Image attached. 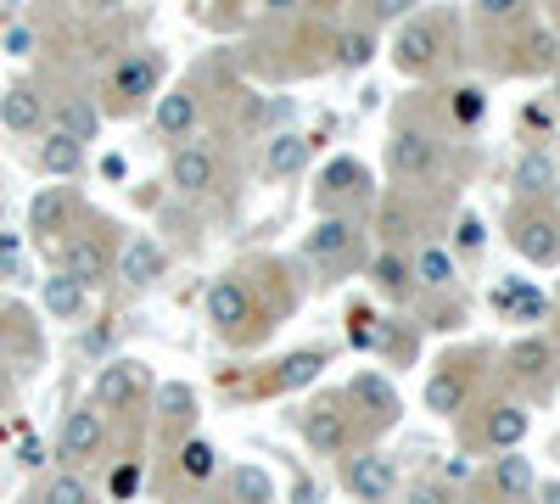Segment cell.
I'll list each match as a JSON object with an SVG mask.
<instances>
[{
    "label": "cell",
    "mask_w": 560,
    "mask_h": 504,
    "mask_svg": "<svg viewBox=\"0 0 560 504\" xmlns=\"http://www.w3.org/2000/svg\"><path fill=\"white\" fill-rule=\"evenodd\" d=\"M353 398H370L382 421L393 415V387H387V382H376V376H359V382H353Z\"/></svg>",
    "instance_id": "36"
},
{
    "label": "cell",
    "mask_w": 560,
    "mask_h": 504,
    "mask_svg": "<svg viewBox=\"0 0 560 504\" xmlns=\"http://www.w3.org/2000/svg\"><path fill=\"white\" fill-rule=\"evenodd\" d=\"M342 482H348V493H353V499H364V504H382V499H393L398 471H393L387 454H353L348 471H342Z\"/></svg>",
    "instance_id": "1"
},
{
    "label": "cell",
    "mask_w": 560,
    "mask_h": 504,
    "mask_svg": "<svg viewBox=\"0 0 560 504\" xmlns=\"http://www.w3.org/2000/svg\"><path fill=\"white\" fill-rule=\"evenodd\" d=\"M308 152H314L308 134L280 129V134H269V146H264V174H269V179H292V174H303Z\"/></svg>",
    "instance_id": "10"
},
{
    "label": "cell",
    "mask_w": 560,
    "mask_h": 504,
    "mask_svg": "<svg viewBox=\"0 0 560 504\" xmlns=\"http://www.w3.org/2000/svg\"><path fill=\"white\" fill-rule=\"evenodd\" d=\"M477 242H482V224L465 219V224H459V247H477Z\"/></svg>",
    "instance_id": "43"
},
{
    "label": "cell",
    "mask_w": 560,
    "mask_h": 504,
    "mask_svg": "<svg viewBox=\"0 0 560 504\" xmlns=\"http://www.w3.org/2000/svg\"><path fill=\"white\" fill-rule=\"evenodd\" d=\"M544 292H533V286H516V297H510V314L516 319H544Z\"/></svg>",
    "instance_id": "38"
},
{
    "label": "cell",
    "mask_w": 560,
    "mask_h": 504,
    "mask_svg": "<svg viewBox=\"0 0 560 504\" xmlns=\"http://www.w3.org/2000/svg\"><path fill=\"white\" fill-rule=\"evenodd\" d=\"M163 269H168V258H163V247H158L152 236H135V242L124 247V258H118V274H124V286H129V292L158 286V281H163Z\"/></svg>",
    "instance_id": "5"
},
{
    "label": "cell",
    "mask_w": 560,
    "mask_h": 504,
    "mask_svg": "<svg viewBox=\"0 0 560 504\" xmlns=\"http://www.w3.org/2000/svg\"><path fill=\"white\" fill-rule=\"evenodd\" d=\"M348 342L353 348H382V319L370 308H348Z\"/></svg>",
    "instance_id": "35"
},
{
    "label": "cell",
    "mask_w": 560,
    "mask_h": 504,
    "mask_svg": "<svg viewBox=\"0 0 560 504\" xmlns=\"http://www.w3.org/2000/svg\"><path fill=\"white\" fill-rule=\"evenodd\" d=\"M370 57H376V39H370L364 28H348V34H337V62H342V68H364Z\"/></svg>",
    "instance_id": "34"
},
{
    "label": "cell",
    "mask_w": 560,
    "mask_h": 504,
    "mask_svg": "<svg viewBox=\"0 0 560 504\" xmlns=\"http://www.w3.org/2000/svg\"><path fill=\"white\" fill-rule=\"evenodd\" d=\"M39 297H45V314H51V319H79V314H84V286L68 281L62 269H57V274H45Z\"/></svg>",
    "instance_id": "20"
},
{
    "label": "cell",
    "mask_w": 560,
    "mask_h": 504,
    "mask_svg": "<svg viewBox=\"0 0 560 504\" xmlns=\"http://www.w3.org/2000/svg\"><path fill=\"white\" fill-rule=\"evenodd\" d=\"M510 371H516L522 382H538L549 371V342H538V337L516 342V348H510Z\"/></svg>",
    "instance_id": "26"
},
{
    "label": "cell",
    "mask_w": 560,
    "mask_h": 504,
    "mask_svg": "<svg viewBox=\"0 0 560 504\" xmlns=\"http://www.w3.org/2000/svg\"><path fill=\"white\" fill-rule=\"evenodd\" d=\"M432 163H438V146H432L420 129H398V134H393V168H398L404 179H427Z\"/></svg>",
    "instance_id": "11"
},
{
    "label": "cell",
    "mask_w": 560,
    "mask_h": 504,
    "mask_svg": "<svg viewBox=\"0 0 560 504\" xmlns=\"http://www.w3.org/2000/svg\"><path fill=\"white\" fill-rule=\"evenodd\" d=\"M230 499H236V504H269V499H275L269 471H258V466H236V471H230Z\"/></svg>",
    "instance_id": "25"
},
{
    "label": "cell",
    "mask_w": 560,
    "mask_h": 504,
    "mask_svg": "<svg viewBox=\"0 0 560 504\" xmlns=\"http://www.w3.org/2000/svg\"><path fill=\"white\" fill-rule=\"evenodd\" d=\"M533 488H538V477L527 466V454H499L493 460V499L522 504V499H533Z\"/></svg>",
    "instance_id": "12"
},
{
    "label": "cell",
    "mask_w": 560,
    "mask_h": 504,
    "mask_svg": "<svg viewBox=\"0 0 560 504\" xmlns=\"http://www.w3.org/2000/svg\"><path fill=\"white\" fill-rule=\"evenodd\" d=\"M482 113H488L482 90H471V84H465V90H454V118H459V124H477Z\"/></svg>",
    "instance_id": "37"
},
{
    "label": "cell",
    "mask_w": 560,
    "mask_h": 504,
    "mask_svg": "<svg viewBox=\"0 0 560 504\" xmlns=\"http://www.w3.org/2000/svg\"><path fill=\"white\" fill-rule=\"evenodd\" d=\"M107 488H113V499H129V493H135V488H140V466H118V471H113V482H107Z\"/></svg>",
    "instance_id": "39"
},
{
    "label": "cell",
    "mask_w": 560,
    "mask_h": 504,
    "mask_svg": "<svg viewBox=\"0 0 560 504\" xmlns=\"http://www.w3.org/2000/svg\"><path fill=\"white\" fill-rule=\"evenodd\" d=\"M191 409H197V392L185 387V382H163V387H158V415H163V421H185Z\"/></svg>",
    "instance_id": "32"
},
{
    "label": "cell",
    "mask_w": 560,
    "mask_h": 504,
    "mask_svg": "<svg viewBox=\"0 0 560 504\" xmlns=\"http://www.w3.org/2000/svg\"><path fill=\"white\" fill-rule=\"evenodd\" d=\"M376 286L393 292V297H404V292L415 286V274H409V263H404L398 253H382V258H376Z\"/></svg>",
    "instance_id": "33"
},
{
    "label": "cell",
    "mask_w": 560,
    "mask_h": 504,
    "mask_svg": "<svg viewBox=\"0 0 560 504\" xmlns=\"http://www.w3.org/2000/svg\"><path fill=\"white\" fill-rule=\"evenodd\" d=\"M39 504H90V482L79 471H57L39 488Z\"/></svg>",
    "instance_id": "27"
},
{
    "label": "cell",
    "mask_w": 560,
    "mask_h": 504,
    "mask_svg": "<svg viewBox=\"0 0 560 504\" xmlns=\"http://www.w3.org/2000/svg\"><path fill=\"white\" fill-rule=\"evenodd\" d=\"M409 274H415L420 286H432V292H438V286H448V281H454V258H448L443 247H427V253L415 258V269H409Z\"/></svg>",
    "instance_id": "28"
},
{
    "label": "cell",
    "mask_w": 560,
    "mask_h": 504,
    "mask_svg": "<svg viewBox=\"0 0 560 504\" xmlns=\"http://www.w3.org/2000/svg\"><path fill=\"white\" fill-rule=\"evenodd\" d=\"M158 84H163V62L152 51H135L113 68V96L118 102H140V96H152Z\"/></svg>",
    "instance_id": "8"
},
{
    "label": "cell",
    "mask_w": 560,
    "mask_h": 504,
    "mask_svg": "<svg viewBox=\"0 0 560 504\" xmlns=\"http://www.w3.org/2000/svg\"><path fill=\"white\" fill-rule=\"evenodd\" d=\"M197 124V96L191 90H168V96L158 102V129L168 134V141H179V134H191Z\"/></svg>",
    "instance_id": "22"
},
{
    "label": "cell",
    "mask_w": 560,
    "mask_h": 504,
    "mask_svg": "<svg viewBox=\"0 0 560 504\" xmlns=\"http://www.w3.org/2000/svg\"><path fill=\"white\" fill-rule=\"evenodd\" d=\"M319 371H325V353H319V348H303V353H292V359H280V371H275L264 387H269V392H298V387H308Z\"/></svg>",
    "instance_id": "17"
},
{
    "label": "cell",
    "mask_w": 560,
    "mask_h": 504,
    "mask_svg": "<svg viewBox=\"0 0 560 504\" xmlns=\"http://www.w3.org/2000/svg\"><path fill=\"white\" fill-rule=\"evenodd\" d=\"M168 179H174L185 197H202V191L213 186V152H202V146H179L174 163H168Z\"/></svg>",
    "instance_id": "14"
},
{
    "label": "cell",
    "mask_w": 560,
    "mask_h": 504,
    "mask_svg": "<svg viewBox=\"0 0 560 504\" xmlns=\"http://www.w3.org/2000/svg\"><path fill=\"white\" fill-rule=\"evenodd\" d=\"M409 0H376V17H404Z\"/></svg>",
    "instance_id": "44"
},
{
    "label": "cell",
    "mask_w": 560,
    "mask_h": 504,
    "mask_svg": "<svg viewBox=\"0 0 560 504\" xmlns=\"http://www.w3.org/2000/svg\"><path fill=\"white\" fill-rule=\"evenodd\" d=\"M0 124H7L12 134H34L45 124V102L34 96L28 84H12V90H0Z\"/></svg>",
    "instance_id": "13"
},
{
    "label": "cell",
    "mask_w": 560,
    "mask_h": 504,
    "mask_svg": "<svg viewBox=\"0 0 560 504\" xmlns=\"http://www.w3.org/2000/svg\"><path fill=\"white\" fill-rule=\"evenodd\" d=\"M516 7H522V0H482V12H488V17H510Z\"/></svg>",
    "instance_id": "42"
},
{
    "label": "cell",
    "mask_w": 560,
    "mask_h": 504,
    "mask_svg": "<svg viewBox=\"0 0 560 504\" xmlns=\"http://www.w3.org/2000/svg\"><path fill=\"white\" fill-rule=\"evenodd\" d=\"M39 168H45V174H57V179H68V174H79V168H84V146H79V141H68L62 129H51V134L39 141Z\"/></svg>",
    "instance_id": "19"
},
{
    "label": "cell",
    "mask_w": 560,
    "mask_h": 504,
    "mask_svg": "<svg viewBox=\"0 0 560 504\" xmlns=\"http://www.w3.org/2000/svg\"><path fill=\"white\" fill-rule=\"evenodd\" d=\"M348 247H353V219H319L314 231H308V242H303V253L319 258V263L325 258H342Z\"/></svg>",
    "instance_id": "18"
},
{
    "label": "cell",
    "mask_w": 560,
    "mask_h": 504,
    "mask_svg": "<svg viewBox=\"0 0 560 504\" xmlns=\"http://www.w3.org/2000/svg\"><path fill=\"white\" fill-rule=\"evenodd\" d=\"M348 409L342 403H331V398H319L308 415H303V437H308V448L314 454H342L348 448Z\"/></svg>",
    "instance_id": "3"
},
{
    "label": "cell",
    "mask_w": 560,
    "mask_h": 504,
    "mask_svg": "<svg viewBox=\"0 0 560 504\" xmlns=\"http://www.w3.org/2000/svg\"><path fill=\"white\" fill-rule=\"evenodd\" d=\"M57 129L68 134V141H96V129H102V118H96V107H84V102H62L57 107Z\"/></svg>",
    "instance_id": "24"
},
{
    "label": "cell",
    "mask_w": 560,
    "mask_h": 504,
    "mask_svg": "<svg viewBox=\"0 0 560 504\" xmlns=\"http://www.w3.org/2000/svg\"><path fill=\"white\" fill-rule=\"evenodd\" d=\"M438 45H443L438 23H404L398 39H393V62H398V73H427V68L438 62Z\"/></svg>",
    "instance_id": "4"
},
{
    "label": "cell",
    "mask_w": 560,
    "mask_h": 504,
    "mask_svg": "<svg viewBox=\"0 0 560 504\" xmlns=\"http://www.w3.org/2000/svg\"><path fill=\"white\" fill-rule=\"evenodd\" d=\"M7 51H12V57H28V51H34V34H28V28H7Z\"/></svg>",
    "instance_id": "41"
},
{
    "label": "cell",
    "mask_w": 560,
    "mask_h": 504,
    "mask_svg": "<svg viewBox=\"0 0 560 504\" xmlns=\"http://www.w3.org/2000/svg\"><path fill=\"white\" fill-rule=\"evenodd\" d=\"M404 504H448V493L438 488V482H420V488H409V499Z\"/></svg>",
    "instance_id": "40"
},
{
    "label": "cell",
    "mask_w": 560,
    "mask_h": 504,
    "mask_svg": "<svg viewBox=\"0 0 560 504\" xmlns=\"http://www.w3.org/2000/svg\"><path fill=\"white\" fill-rule=\"evenodd\" d=\"M208 319L219 331H242V319H253V297L236 274H224V281L208 286Z\"/></svg>",
    "instance_id": "9"
},
{
    "label": "cell",
    "mask_w": 560,
    "mask_h": 504,
    "mask_svg": "<svg viewBox=\"0 0 560 504\" xmlns=\"http://www.w3.org/2000/svg\"><path fill=\"white\" fill-rule=\"evenodd\" d=\"M135 387H140V364L113 359L107 371H102V382H96V409H124L135 398Z\"/></svg>",
    "instance_id": "16"
},
{
    "label": "cell",
    "mask_w": 560,
    "mask_h": 504,
    "mask_svg": "<svg viewBox=\"0 0 560 504\" xmlns=\"http://www.w3.org/2000/svg\"><path fill=\"white\" fill-rule=\"evenodd\" d=\"M516 247H522V258H533V263H560V224L549 219V213H516Z\"/></svg>",
    "instance_id": "7"
},
{
    "label": "cell",
    "mask_w": 560,
    "mask_h": 504,
    "mask_svg": "<svg viewBox=\"0 0 560 504\" xmlns=\"http://www.w3.org/2000/svg\"><path fill=\"white\" fill-rule=\"evenodd\" d=\"M465 392H471V376H465V371H438L427 382V409H432V415H454V409L465 403Z\"/></svg>",
    "instance_id": "23"
},
{
    "label": "cell",
    "mask_w": 560,
    "mask_h": 504,
    "mask_svg": "<svg viewBox=\"0 0 560 504\" xmlns=\"http://www.w3.org/2000/svg\"><path fill=\"white\" fill-rule=\"evenodd\" d=\"M213 466H219V454H213V443H208V437H191V443L179 448V471H185V477L208 482V477H213Z\"/></svg>",
    "instance_id": "31"
},
{
    "label": "cell",
    "mask_w": 560,
    "mask_h": 504,
    "mask_svg": "<svg viewBox=\"0 0 560 504\" xmlns=\"http://www.w3.org/2000/svg\"><path fill=\"white\" fill-rule=\"evenodd\" d=\"M364 186V168L353 163V157H342V163H331L325 168V179H319V197L331 202V197H342V191H359Z\"/></svg>",
    "instance_id": "30"
},
{
    "label": "cell",
    "mask_w": 560,
    "mask_h": 504,
    "mask_svg": "<svg viewBox=\"0 0 560 504\" xmlns=\"http://www.w3.org/2000/svg\"><path fill=\"white\" fill-rule=\"evenodd\" d=\"M107 443V426H102V409H90V403H79V409H68V421H62V437H57V454L68 466H79V460H90Z\"/></svg>",
    "instance_id": "2"
},
{
    "label": "cell",
    "mask_w": 560,
    "mask_h": 504,
    "mask_svg": "<svg viewBox=\"0 0 560 504\" xmlns=\"http://www.w3.org/2000/svg\"><path fill=\"white\" fill-rule=\"evenodd\" d=\"M68 191H57V186H45L34 202H28V231L34 236H51V231H62V224H68Z\"/></svg>",
    "instance_id": "21"
},
{
    "label": "cell",
    "mask_w": 560,
    "mask_h": 504,
    "mask_svg": "<svg viewBox=\"0 0 560 504\" xmlns=\"http://www.w3.org/2000/svg\"><path fill=\"white\" fill-rule=\"evenodd\" d=\"M555 90H560V79H555Z\"/></svg>",
    "instance_id": "45"
},
{
    "label": "cell",
    "mask_w": 560,
    "mask_h": 504,
    "mask_svg": "<svg viewBox=\"0 0 560 504\" xmlns=\"http://www.w3.org/2000/svg\"><path fill=\"white\" fill-rule=\"evenodd\" d=\"M527 409L522 403H493L488 409V421H482V437H488V448H499V454H510L522 437H527Z\"/></svg>",
    "instance_id": "15"
},
{
    "label": "cell",
    "mask_w": 560,
    "mask_h": 504,
    "mask_svg": "<svg viewBox=\"0 0 560 504\" xmlns=\"http://www.w3.org/2000/svg\"><path fill=\"white\" fill-rule=\"evenodd\" d=\"M549 179H555V163H549L544 152H527V157L516 163V191L544 197V191H549Z\"/></svg>",
    "instance_id": "29"
},
{
    "label": "cell",
    "mask_w": 560,
    "mask_h": 504,
    "mask_svg": "<svg viewBox=\"0 0 560 504\" xmlns=\"http://www.w3.org/2000/svg\"><path fill=\"white\" fill-rule=\"evenodd\" d=\"M107 269H113V253H107L102 236H73L68 242V253H62V274H68V281L96 286V281H107Z\"/></svg>",
    "instance_id": "6"
}]
</instances>
